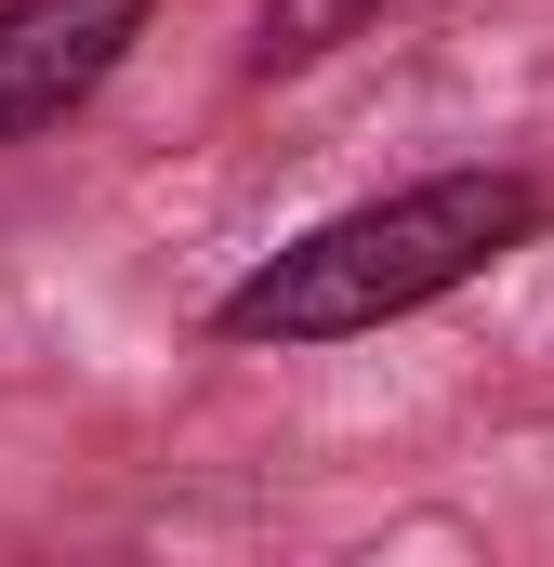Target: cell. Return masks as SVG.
<instances>
[{"instance_id":"obj_1","label":"cell","mask_w":554,"mask_h":567,"mask_svg":"<svg viewBox=\"0 0 554 567\" xmlns=\"http://www.w3.org/2000/svg\"><path fill=\"white\" fill-rule=\"evenodd\" d=\"M554 225V198L529 172H502V158H462V172H422L397 198H357V212H330V225H304L290 251H265L252 278L212 303V330L225 343H252V357H290V343H357V330H397L422 303H449V290H475L502 251H529Z\"/></svg>"},{"instance_id":"obj_2","label":"cell","mask_w":554,"mask_h":567,"mask_svg":"<svg viewBox=\"0 0 554 567\" xmlns=\"http://www.w3.org/2000/svg\"><path fill=\"white\" fill-rule=\"evenodd\" d=\"M158 0H0V145L66 133L120 66H133Z\"/></svg>"},{"instance_id":"obj_3","label":"cell","mask_w":554,"mask_h":567,"mask_svg":"<svg viewBox=\"0 0 554 567\" xmlns=\"http://www.w3.org/2000/svg\"><path fill=\"white\" fill-rule=\"evenodd\" d=\"M383 13H410V0H265L252 13V80H290V66H317V53H343V40H370Z\"/></svg>"}]
</instances>
